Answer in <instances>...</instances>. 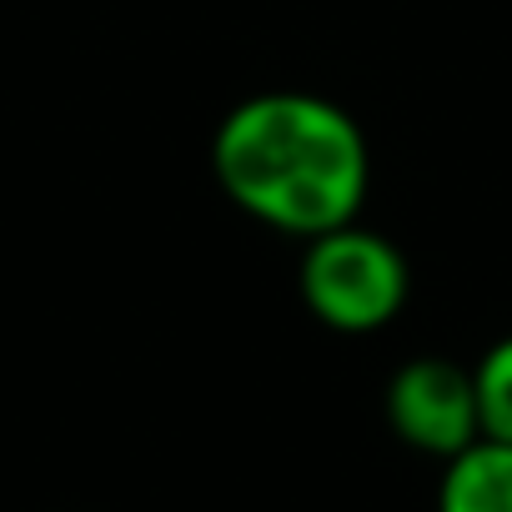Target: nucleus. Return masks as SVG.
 I'll return each instance as SVG.
<instances>
[{
    "label": "nucleus",
    "mask_w": 512,
    "mask_h": 512,
    "mask_svg": "<svg viewBox=\"0 0 512 512\" xmlns=\"http://www.w3.org/2000/svg\"><path fill=\"white\" fill-rule=\"evenodd\" d=\"M211 166L246 216L307 241L357 221L372 186L362 126L307 91H267L231 106L216 126Z\"/></svg>",
    "instance_id": "f257e3e1"
},
{
    "label": "nucleus",
    "mask_w": 512,
    "mask_h": 512,
    "mask_svg": "<svg viewBox=\"0 0 512 512\" xmlns=\"http://www.w3.org/2000/svg\"><path fill=\"white\" fill-rule=\"evenodd\" d=\"M407 292H412L407 256L382 231L347 221L307 241L302 302L317 322L337 332H377L407 307Z\"/></svg>",
    "instance_id": "f03ea898"
},
{
    "label": "nucleus",
    "mask_w": 512,
    "mask_h": 512,
    "mask_svg": "<svg viewBox=\"0 0 512 512\" xmlns=\"http://www.w3.org/2000/svg\"><path fill=\"white\" fill-rule=\"evenodd\" d=\"M387 422L407 447L442 462L457 457L462 447L482 437L472 372L447 357H417L397 367L387 382Z\"/></svg>",
    "instance_id": "7ed1b4c3"
},
{
    "label": "nucleus",
    "mask_w": 512,
    "mask_h": 512,
    "mask_svg": "<svg viewBox=\"0 0 512 512\" xmlns=\"http://www.w3.org/2000/svg\"><path fill=\"white\" fill-rule=\"evenodd\" d=\"M437 512H512V442L477 437L447 457Z\"/></svg>",
    "instance_id": "20e7f679"
},
{
    "label": "nucleus",
    "mask_w": 512,
    "mask_h": 512,
    "mask_svg": "<svg viewBox=\"0 0 512 512\" xmlns=\"http://www.w3.org/2000/svg\"><path fill=\"white\" fill-rule=\"evenodd\" d=\"M472 392H477L482 437L512 442V337H502L482 352V362L472 367Z\"/></svg>",
    "instance_id": "39448f33"
}]
</instances>
